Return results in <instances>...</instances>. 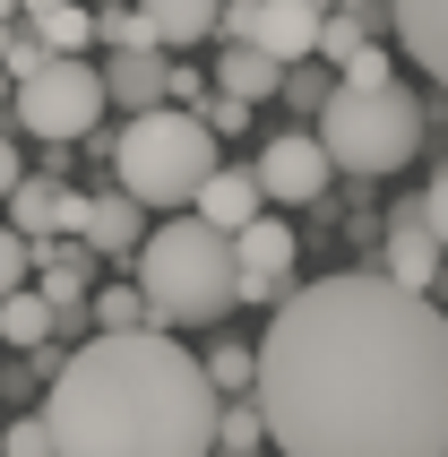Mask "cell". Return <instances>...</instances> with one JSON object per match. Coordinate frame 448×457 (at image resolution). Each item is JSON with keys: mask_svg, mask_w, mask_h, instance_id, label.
<instances>
[{"mask_svg": "<svg viewBox=\"0 0 448 457\" xmlns=\"http://www.w3.org/2000/svg\"><path fill=\"white\" fill-rule=\"evenodd\" d=\"M9 121L35 129L44 147H78V138L104 121L95 61H87V52H44L26 78H9Z\"/></svg>", "mask_w": 448, "mask_h": 457, "instance_id": "8992f818", "label": "cell"}, {"mask_svg": "<svg viewBox=\"0 0 448 457\" xmlns=\"http://www.w3.org/2000/svg\"><path fill=\"white\" fill-rule=\"evenodd\" d=\"M250 173H259V199H268V207H311V199H328V147L311 138V129H276Z\"/></svg>", "mask_w": 448, "mask_h": 457, "instance_id": "9c48e42d", "label": "cell"}, {"mask_svg": "<svg viewBox=\"0 0 448 457\" xmlns=\"http://www.w3.org/2000/svg\"><path fill=\"white\" fill-rule=\"evenodd\" d=\"M294 251H302L294 225L250 207L242 225H233V303H276V294L294 285Z\"/></svg>", "mask_w": 448, "mask_h": 457, "instance_id": "ba28073f", "label": "cell"}, {"mask_svg": "<svg viewBox=\"0 0 448 457\" xmlns=\"http://www.w3.org/2000/svg\"><path fill=\"white\" fill-rule=\"evenodd\" d=\"M328 147V173H353V181H379V173H405L431 138V104L397 78H379V87H345V78H328L319 96V129H311Z\"/></svg>", "mask_w": 448, "mask_h": 457, "instance_id": "277c9868", "label": "cell"}, {"mask_svg": "<svg viewBox=\"0 0 448 457\" xmlns=\"http://www.w3.org/2000/svg\"><path fill=\"white\" fill-rule=\"evenodd\" d=\"M199 121L216 129V138H233V129H250V104H242V96H224V87H216V96H207V112H199Z\"/></svg>", "mask_w": 448, "mask_h": 457, "instance_id": "7402d4cb", "label": "cell"}, {"mask_svg": "<svg viewBox=\"0 0 448 457\" xmlns=\"http://www.w3.org/2000/svg\"><path fill=\"white\" fill-rule=\"evenodd\" d=\"M190 207H199L207 225H224V233H233L250 207H259V173H233V164L216 155V164L199 173V190H190Z\"/></svg>", "mask_w": 448, "mask_h": 457, "instance_id": "4fadbf2b", "label": "cell"}, {"mask_svg": "<svg viewBox=\"0 0 448 457\" xmlns=\"http://www.w3.org/2000/svg\"><path fill=\"white\" fill-rule=\"evenodd\" d=\"M104 104H121V112H138V104H164V52L155 44H112V61L95 70Z\"/></svg>", "mask_w": 448, "mask_h": 457, "instance_id": "8fae6325", "label": "cell"}, {"mask_svg": "<svg viewBox=\"0 0 448 457\" xmlns=\"http://www.w3.org/2000/svg\"><path fill=\"white\" fill-rule=\"evenodd\" d=\"M9 285H26V233L0 225V294H9Z\"/></svg>", "mask_w": 448, "mask_h": 457, "instance_id": "cb8c5ba5", "label": "cell"}, {"mask_svg": "<svg viewBox=\"0 0 448 457\" xmlns=\"http://www.w3.org/2000/svg\"><path fill=\"white\" fill-rule=\"evenodd\" d=\"M0 18H18V0H0Z\"/></svg>", "mask_w": 448, "mask_h": 457, "instance_id": "83f0119b", "label": "cell"}, {"mask_svg": "<svg viewBox=\"0 0 448 457\" xmlns=\"http://www.w3.org/2000/svg\"><path fill=\"white\" fill-rule=\"evenodd\" d=\"M26 26H35V44H44V52H87V44H95V35H87V9H78V0L26 9Z\"/></svg>", "mask_w": 448, "mask_h": 457, "instance_id": "ac0fdd59", "label": "cell"}, {"mask_svg": "<svg viewBox=\"0 0 448 457\" xmlns=\"http://www.w3.org/2000/svg\"><path fill=\"white\" fill-rule=\"evenodd\" d=\"M199 371H207V388H216V397H242V388L259 380V345H242V337H216V345L199 354Z\"/></svg>", "mask_w": 448, "mask_h": 457, "instance_id": "e0dca14e", "label": "cell"}, {"mask_svg": "<svg viewBox=\"0 0 448 457\" xmlns=\"http://www.w3.org/2000/svg\"><path fill=\"white\" fill-rule=\"evenodd\" d=\"M138 233H147V207L129 199V190H104V199H87V216H78V242L95 259H129Z\"/></svg>", "mask_w": 448, "mask_h": 457, "instance_id": "7c38bea8", "label": "cell"}, {"mask_svg": "<svg viewBox=\"0 0 448 457\" xmlns=\"http://www.w3.org/2000/svg\"><path fill=\"white\" fill-rule=\"evenodd\" d=\"M138 18L164 52H190L199 35H216V0H138Z\"/></svg>", "mask_w": 448, "mask_h": 457, "instance_id": "5bb4252c", "label": "cell"}, {"mask_svg": "<svg viewBox=\"0 0 448 457\" xmlns=\"http://www.w3.org/2000/svg\"><path fill=\"white\" fill-rule=\"evenodd\" d=\"M199 96H207V78L190 61H164V104H199Z\"/></svg>", "mask_w": 448, "mask_h": 457, "instance_id": "603a6c76", "label": "cell"}, {"mask_svg": "<svg viewBox=\"0 0 448 457\" xmlns=\"http://www.w3.org/2000/svg\"><path fill=\"white\" fill-rule=\"evenodd\" d=\"M311 9H336V0H311Z\"/></svg>", "mask_w": 448, "mask_h": 457, "instance_id": "f1b7e54d", "label": "cell"}, {"mask_svg": "<svg viewBox=\"0 0 448 457\" xmlns=\"http://www.w3.org/2000/svg\"><path fill=\"white\" fill-rule=\"evenodd\" d=\"M388 35L405 44V61L423 78L448 70V0H388Z\"/></svg>", "mask_w": 448, "mask_h": 457, "instance_id": "30bf717a", "label": "cell"}, {"mask_svg": "<svg viewBox=\"0 0 448 457\" xmlns=\"http://www.w3.org/2000/svg\"><path fill=\"white\" fill-rule=\"evenodd\" d=\"M276 52H259V44H224V61H216V87L224 96H242V104H268L276 96Z\"/></svg>", "mask_w": 448, "mask_h": 457, "instance_id": "9a60e30c", "label": "cell"}, {"mask_svg": "<svg viewBox=\"0 0 448 457\" xmlns=\"http://www.w3.org/2000/svg\"><path fill=\"white\" fill-rule=\"evenodd\" d=\"M87 320L95 328H138L147 303H138V285H104V294H87Z\"/></svg>", "mask_w": 448, "mask_h": 457, "instance_id": "d6986e66", "label": "cell"}, {"mask_svg": "<svg viewBox=\"0 0 448 457\" xmlns=\"http://www.w3.org/2000/svg\"><path fill=\"white\" fill-rule=\"evenodd\" d=\"M440 216H448V207H440V181H423V190L379 225L371 251H379V268H388L397 285H423V294L440 285Z\"/></svg>", "mask_w": 448, "mask_h": 457, "instance_id": "52a82bcc", "label": "cell"}, {"mask_svg": "<svg viewBox=\"0 0 448 457\" xmlns=\"http://www.w3.org/2000/svg\"><path fill=\"white\" fill-rule=\"evenodd\" d=\"M0 112H9V70H0Z\"/></svg>", "mask_w": 448, "mask_h": 457, "instance_id": "484cf974", "label": "cell"}, {"mask_svg": "<svg viewBox=\"0 0 448 457\" xmlns=\"http://www.w3.org/2000/svg\"><path fill=\"white\" fill-rule=\"evenodd\" d=\"M0 449H9V457H44V449H52V432H44V414H18V423H9V432H0Z\"/></svg>", "mask_w": 448, "mask_h": 457, "instance_id": "44dd1931", "label": "cell"}, {"mask_svg": "<svg viewBox=\"0 0 448 457\" xmlns=\"http://www.w3.org/2000/svg\"><path fill=\"white\" fill-rule=\"evenodd\" d=\"M138 303H147V328H207L233 303V233L207 225L199 207H173V225L138 233Z\"/></svg>", "mask_w": 448, "mask_h": 457, "instance_id": "3957f363", "label": "cell"}, {"mask_svg": "<svg viewBox=\"0 0 448 457\" xmlns=\"http://www.w3.org/2000/svg\"><path fill=\"white\" fill-rule=\"evenodd\" d=\"M216 164V129L190 112V104H138L121 121V138H112V173H121V190L138 207H190V190H199V173Z\"/></svg>", "mask_w": 448, "mask_h": 457, "instance_id": "5b68a950", "label": "cell"}, {"mask_svg": "<svg viewBox=\"0 0 448 457\" xmlns=\"http://www.w3.org/2000/svg\"><path fill=\"white\" fill-rule=\"evenodd\" d=\"M207 449H233V457H250V449H268V414H259V397H216V432H207Z\"/></svg>", "mask_w": 448, "mask_h": 457, "instance_id": "2e32d148", "label": "cell"}, {"mask_svg": "<svg viewBox=\"0 0 448 457\" xmlns=\"http://www.w3.org/2000/svg\"><path fill=\"white\" fill-rule=\"evenodd\" d=\"M44 432L70 457H199L216 432V388H207L199 354L181 345V328H95L78 354H61L44 388Z\"/></svg>", "mask_w": 448, "mask_h": 457, "instance_id": "7a4b0ae2", "label": "cell"}, {"mask_svg": "<svg viewBox=\"0 0 448 457\" xmlns=\"http://www.w3.org/2000/svg\"><path fill=\"white\" fill-rule=\"evenodd\" d=\"M268 449L294 457H440L448 449V320L388 268L285 285L259 337Z\"/></svg>", "mask_w": 448, "mask_h": 457, "instance_id": "6da1fadb", "label": "cell"}, {"mask_svg": "<svg viewBox=\"0 0 448 457\" xmlns=\"http://www.w3.org/2000/svg\"><path fill=\"white\" fill-rule=\"evenodd\" d=\"M26 9H52V0H18V18H26Z\"/></svg>", "mask_w": 448, "mask_h": 457, "instance_id": "4316f807", "label": "cell"}, {"mask_svg": "<svg viewBox=\"0 0 448 457\" xmlns=\"http://www.w3.org/2000/svg\"><path fill=\"white\" fill-rule=\"evenodd\" d=\"M26 164H18V147H9V138H0V190H9V181H18Z\"/></svg>", "mask_w": 448, "mask_h": 457, "instance_id": "d4e9b609", "label": "cell"}, {"mask_svg": "<svg viewBox=\"0 0 448 457\" xmlns=\"http://www.w3.org/2000/svg\"><path fill=\"white\" fill-rule=\"evenodd\" d=\"M35 61H44V44H35V26H9V35H0V70H9V78H26Z\"/></svg>", "mask_w": 448, "mask_h": 457, "instance_id": "ffe728a7", "label": "cell"}]
</instances>
